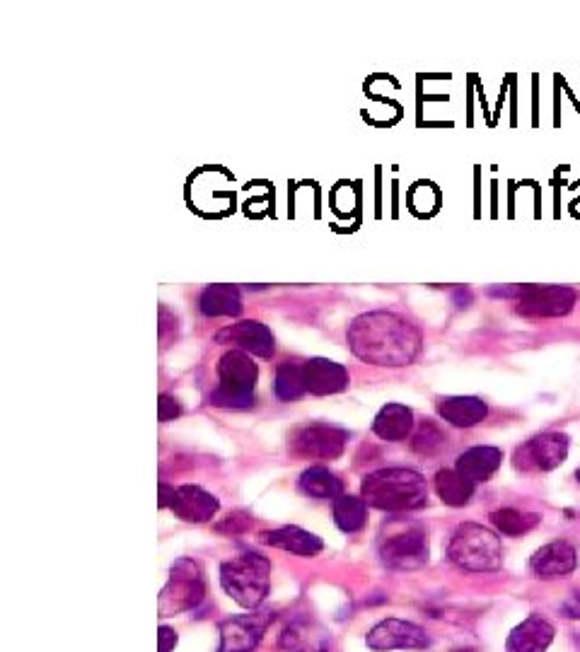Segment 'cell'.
<instances>
[{
  "instance_id": "5bb4252c",
  "label": "cell",
  "mask_w": 580,
  "mask_h": 652,
  "mask_svg": "<svg viewBox=\"0 0 580 652\" xmlns=\"http://www.w3.org/2000/svg\"><path fill=\"white\" fill-rule=\"evenodd\" d=\"M305 387L315 397H329V394H341L348 389V370L344 365L334 363L329 358H310L303 363Z\"/></svg>"
},
{
  "instance_id": "1f68e13d",
  "label": "cell",
  "mask_w": 580,
  "mask_h": 652,
  "mask_svg": "<svg viewBox=\"0 0 580 652\" xmlns=\"http://www.w3.org/2000/svg\"><path fill=\"white\" fill-rule=\"evenodd\" d=\"M561 614L571 621H580V592H573V595L561 604Z\"/></svg>"
},
{
  "instance_id": "8fae6325",
  "label": "cell",
  "mask_w": 580,
  "mask_h": 652,
  "mask_svg": "<svg viewBox=\"0 0 580 652\" xmlns=\"http://www.w3.org/2000/svg\"><path fill=\"white\" fill-rule=\"evenodd\" d=\"M370 650L390 652V650H426L431 645V638L421 626L411 621L387 619L380 621L365 638Z\"/></svg>"
},
{
  "instance_id": "ba28073f",
  "label": "cell",
  "mask_w": 580,
  "mask_h": 652,
  "mask_svg": "<svg viewBox=\"0 0 580 652\" xmlns=\"http://www.w3.org/2000/svg\"><path fill=\"white\" fill-rule=\"evenodd\" d=\"M348 433L329 423H307L290 433V454L300 459H339L346 450Z\"/></svg>"
},
{
  "instance_id": "9c48e42d",
  "label": "cell",
  "mask_w": 580,
  "mask_h": 652,
  "mask_svg": "<svg viewBox=\"0 0 580 652\" xmlns=\"http://www.w3.org/2000/svg\"><path fill=\"white\" fill-rule=\"evenodd\" d=\"M568 435L564 433H542L530 438L515 450L513 464L518 471L525 474H539V471H554L566 462L568 457Z\"/></svg>"
},
{
  "instance_id": "f546056e",
  "label": "cell",
  "mask_w": 580,
  "mask_h": 652,
  "mask_svg": "<svg viewBox=\"0 0 580 652\" xmlns=\"http://www.w3.org/2000/svg\"><path fill=\"white\" fill-rule=\"evenodd\" d=\"M158 416L162 423H170V421H174V418L182 416V404H179L174 397H170V394H160Z\"/></svg>"
},
{
  "instance_id": "d4e9b609",
  "label": "cell",
  "mask_w": 580,
  "mask_h": 652,
  "mask_svg": "<svg viewBox=\"0 0 580 652\" xmlns=\"http://www.w3.org/2000/svg\"><path fill=\"white\" fill-rule=\"evenodd\" d=\"M274 392L278 401H298L303 394H307L305 387V375H303V363H295V360H286L276 368V380H274Z\"/></svg>"
},
{
  "instance_id": "4dcf8cb0",
  "label": "cell",
  "mask_w": 580,
  "mask_h": 652,
  "mask_svg": "<svg viewBox=\"0 0 580 652\" xmlns=\"http://www.w3.org/2000/svg\"><path fill=\"white\" fill-rule=\"evenodd\" d=\"M527 285H508V288H491L489 293L493 298H508V300H515L518 302L522 295H525Z\"/></svg>"
},
{
  "instance_id": "cb8c5ba5",
  "label": "cell",
  "mask_w": 580,
  "mask_h": 652,
  "mask_svg": "<svg viewBox=\"0 0 580 652\" xmlns=\"http://www.w3.org/2000/svg\"><path fill=\"white\" fill-rule=\"evenodd\" d=\"M435 493L450 508H464L474 496V483L457 469H440L435 474Z\"/></svg>"
},
{
  "instance_id": "7402d4cb",
  "label": "cell",
  "mask_w": 580,
  "mask_h": 652,
  "mask_svg": "<svg viewBox=\"0 0 580 652\" xmlns=\"http://www.w3.org/2000/svg\"><path fill=\"white\" fill-rule=\"evenodd\" d=\"M199 310L206 317H240L242 293L235 285H208L199 298Z\"/></svg>"
},
{
  "instance_id": "f1b7e54d",
  "label": "cell",
  "mask_w": 580,
  "mask_h": 652,
  "mask_svg": "<svg viewBox=\"0 0 580 652\" xmlns=\"http://www.w3.org/2000/svg\"><path fill=\"white\" fill-rule=\"evenodd\" d=\"M249 527H252V517H249L247 512H230V515L225 517L223 522H218L216 532L230 534V537H235V534L247 532Z\"/></svg>"
},
{
  "instance_id": "4316f807",
  "label": "cell",
  "mask_w": 580,
  "mask_h": 652,
  "mask_svg": "<svg viewBox=\"0 0 580 652\" xmlns=\"http://www.w3.org/2000/svg\"><path fill=\"white\" fill-rule=\"evenodd\" d=\"M491 525L503 537H522V534L532 532L539 525V515H535V512H520L515 508H503L491 512Z\"/></svg>"
},
{
  "instance_id": "7a4b0ae2",
  "label": "cell",
  "mask_w": 580,
  "mask_h": 652,
  "mask_svg": "<svg viewBox=\"0 0 580 652\" xmlns=\"http://www.w3.org/2000/svg\"><path fill=\"white\" fill-rule=\"evenodd\" d=\"M361 498L375 510H419L428 500V483L414 469H380L363 479Z\"/></svg>"
},
{
  "instance_id": "44dd1931",
  "label": "cell",
  "mask_w": 580,
  "mask_h": 652,
  "mask_svg": "<svg viewBox=\"0 0 580 652\" xmlns=\"http://www.w3.org/2000/svg\"><path fill=\"white\" fill-rule=\"evenodd\" d=\"M411 430H414V411L404 404L382 406L373 421V433L387 442L406 440Z\"/></svg>"
},
{
  "instance_id": "4fadbf2b",
  "label": "cell",
  "mask_w": 580,
  "mask_h": 652,
  "mask_svg": "<svg viewBox=\"0 0 580 652\" xmlns=\"http://www.w3.org/2000/svg\"><path fill=\"white\" fill-rule=\"evenodd\" d=\"M216 343L235 346L237 351L257 355V358H271L276 351V339L269 326L254 322V319H245V322H237L220 329L216 334Z\"/></svg>"
},
{
  "instance_id": "d590c367",
  "label": "cell",
  "mask_w": 580,
  "mask_h": 652,
  "mask_svg": "<svg viewBox=\"0 0 580 652\" xmlns=\"http://www.w3.org/2000/svg\"><path fill=\"white\" fill-rule=\"evenodd\" d=\"M298 645V631H286L281 638V648H295Z\"/></svg>"
},
{
  "instance_id": "ac0fdd59",
  "label": "cell",
  "mask_w": 580,
  "mask_h": 652,
  "mask_svg": "<svg viewBox=\"0 0 580 652\" xmlns=\"http://www.w3.org/2000/svg\"><path fill=\"white\" fill-rule=\"evenodd\" d=\"M259 539H261V544L274 546V549L290 551V553H295V556H305V558L319 556L324 549L322 539H319L317 534L305 532V529L293 527V525L281 527V529H271V532H261Z\"/></svg>"
},
{
  "instance_id": "603a6c76",
  "label": "cell",
  "mask_w": 580,
  "mask_h": 652,
  "mask_svg": "<svg viewBox=\"0 0 580 652\" xmlns=\"http://www.w3.org/2000/svg\"><path fill=\"white\" fill-rule=\"evenodd\" d=\"M300 491L315 500H336L344 496V481L327 467H310L300 476Z\"/></svg>"
},
{
  "instance_id": "d6a6232c",
  "label": "cell",
  "mask_w": 580,
  "mask_h": 652,
  "mask_svg": "<svg viewBox=\"0 0 580 652\" xmlns=\"http://www.w3.org/2000/svg\"><path fill=\"white\" fill-rule=\"evenodd\" d=\"M158 648L160 652H172L174 648H177V633L172 631V628H167V626H160V631H158Z\"/></svg>"
},
{
  "instance_id": "7c38bea8",
  "label": "cell",
  "mask_w": 580,
  "mask_h": 652,
  "mask_svg": "<svg viewBox=\"0 0 580 652\" xmlns=\"http://www.w3.org/2000/svg\"><path fill=\"white\" fill-rule=\"evenodd\" d=\"M271 621H274V614H269V611H264V614L232 616V619L223 621L218 652H254Z\"/></svg>"
},
{
  "instance_id": "836d02e7",
  "label": "cell",
  "mask_w": 580,
  "mask_h": 652,
  "mask_svg": "<svg viewBox=\"0 0 580 652\" xmlns=\"http://www.w3.org/2000/svg\"><path fill=\"white\" fill-rule=\"evenodd\" d=\"M174 496H177V488L167 486V483H160V508H172Z\"/></svg>"
},
{
  "instance_id": "30bf717a",
  "label": "cell",
  "mask_w": 580,
  "mask_h": 652,
  "mask_svg": "<svg viewBox=\"0 0 580 652\" xmlns=\"http://www.w3.org/2000/svg\"><path fill=\"white\" fill-rule=\"evenodd\" d=\"M576 290L566 285H527L525 295L515 305V312L530 319L566 317L576 307Z\"/></svg>"
},
{
  "instance_id": "52a82bcc",
  "label": "cell",
  "mask_w": 580,
  "mask_h": 652,
  "mask_svg": "<svg viewBox=\"0 0 580 652\" xmlns=\"http://www.w3.org/2000/svg\"><path fill=\"white\" fill-rule=\"evenodd\" d=\"M203 595H206V582H203L199 563H194L191 558H179L170 568V580L160 592V616L165 619V616L196 609L203 602Z\"/></svg>"
},
{
  "instance_id": "5b68a950",
  "label": "cell",
  "mask_w": 580,
  "mask_h": 652,
  "mask_svg": "<svg viewBox=\"0 0 580 652\" xmlns=\"http://www.w3.org/2000/svg\"><path fill=\"white\" fill-rule=\"evenodd\" d=\"M271 563L259 553H242V556L225 561L220 566V585L240 607L257 609L269 595Z\"/></svg>"
},
{
  "instance_id": "8992f818",
  "label": "cell",
  "mask_w": 580,
  "mask_h": 652,
  "mask_svg": "<svg viewBox=\"0 0 580 652\" xmlns=\"http://www.w3.org/2000/svg\"><path fill=\"white\" fill-rule=\"evenodd\" d=\"M218 387L211 392V404L218 409H252L254 387L259 380V368L252 355L228 351L218 363Z\"/></svg>"
},
{
  "instance_id": "ffe728a7",
  "label": "cell",
  "mask_w": 580,
  "mask_h": 652,
  "mask_svg": "<svg viewBox=\"0 0 580 652\" xmlns=\"http://www.w3.org/2000/svg\"><path fill=\"white\" fill-rule=\"evenodd\" d=\"M501 462H503V452L498 450V447L479 445L460 454L455 469L460 471L464 479H469L472 483H481V481H489L491 476L496 474L498 467H501Z\"/></svg>"
},
{
  "instance_id": "484cf974",
  "label": "cell",
  "mask_w": 580,
  "mask_h": 652,
  "mask_svg": "<svg viewBox=\"0 0 580 652\" xmlns=\"http://www.w3.org/2000/svg\"><path fill=\"white\" fill-rule=\"evenodd\" d=\"M334 522L341 532L356 534L368 522V503L358 496H341L334 500Z\"/></svg>"
},
{
  "instance_id": "8d00e7d4",
  "label": "cell",
  "mask_w": 580,
  "mask_h": 652,
  "mask_svg": "<svg viewBox=\"0 0 580 652\" xmlns=\"http://www.w3.org/2000/svg\"><path fill=\"white\" fill-rule=\"evenodd\" d=\"M576 481H578V483H580V469H578V471H576Z\"/></svg>"
},
{
  "instance_id": "6da1fadb",
  "label": "cell",
  "mask_w": 580,
  "mask_h": 652,
  "mask_svg": "<svg viewBox=\"0 0 580 652\" xmlns=\"http://www.w3.org/2000/svg\"><path fill=\"white\" fill-rule=\"evenodd\" d=\"M348 346L356 358L377 368H406L419 358V326L397 312H365L348 326Z\"/></svg>"
},
{
  "instance_id": "e0dca14e",
  "label": "cell",
  "mask_w": 580,
  "mask_h": 652,
  "mask_svg": "<svg viewBox=\"0 0 580 652\" xmlns=\"http://www.w3.org/2000/svg\"><path fill=\"white\" fill-rule=\"evenodd\" d=\"M554 640V626L542 616L532 614L513 628L506 640V652H547Z\"/></svg>"
},
{
  "instance_id": "e575fe53",
  "label": "cell",
  "mask_w": 580,
  "mask_h": 652,
  "mask_svg": "<svg viewBox=\"0 0 580 652\" xmlns=\"http://www.w3.org/2000/svg\"><path fill=\"white\" fill-rule=\"evenodd\" d=\"M452 300H455V305L460 307V310H464V307L472 305L474 295H472V290H467V288H457L455 293H452Z\"/></svg>"
},
{
  "instance_id": "277c9868",
  "label": "cell",
  "mask_w": 580,
  "mask_h": 652,
  "mask_svg": "<svg viewBox=\"0 0 580 652\" xmlns=\"http://www.w3.org/2000/svg\"><path fill=\"white\" fill-rule=\"evenodd\" d=\"M448 558L469 573H493L503 563V546L496 532L477 522H464L452 534Z\"/></svg>"
},
{
  "instance_id": "d6986e66",
  "label": "cell",
  "mask_w": 580,
  "mask_h": 652,
  "mask_svg": "<svg viewBox=\"0 0 580 652\" xmlns=\"http://www.w3.org/2000/svg\"><path fill=\"white\" fill-rule=\"evenodd\" d=\"M438 416L455 428H474L489 416V406L479 397H443L438 399Z\"/></svg>"
},
{
  "instance_id": "2e32d148",
  "label": "cell",
  "mask_w": 580,
  "mask_h": 652,
  "mask_svg": "<svg viewBox=\"0 0 580 652\" xmlns=\"http://www.w3.org/2000/svg\"><path fill=\"white\" fill-rule=\"evenodd\" d=\"M170 510L179 517V520L201 525V522H208L213 515H216L220 510V503L216 496L203 491L201 486H179Z\"/></svg>"
},
{
  "instance_id": "9a60e30c",
  "label": "cell",
  "mask_w": 580,
  "mask_h": 652,
  "mask_svg": "<svg viewBox=\"0 0 580 652\" xmlns=\"http://www.w3.org/2000/svg\"><path fill=\"white\" fill-rule=\"evenodd\" d=\"M578 566V553L568 541H551L532 556L530 568L537 578L556 580L571 575Z\"/></svg>"
},
{
  "instance_id": "83f0119b",
  "label": "cell",
  "mask_w": 580,
  "mask_h": 652,
  "mask_svg": "<svg viewBox=\"0 0 580 652\" xmlns=\"http://www.w3.org/2000/svg\"><path fill=\"white\" fill-rule=\"evenodd\" d=\"M448 447V435L443 433L433 421H423L419 430L411 438V450L421 457H435Z\"/></svg>"
},
{
  "instance_id": "3957f363",
  "label": "cell",
  "mask_w": 580,
  "mask_h": 652,
  "mask_svg": "<svg viewBox=\"0 0 580 652\" xmlns=\"http://www.w3.org/2000/svg\"><path fill=\"white\" fill-rule=\"evenodd\" d=\"M377 551L390 570H419L428 563L426 527L406 517H392L380 529Z\"/></svg>"
}]
</instances>
